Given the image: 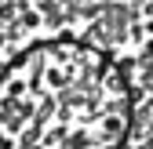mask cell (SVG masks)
Masks as SVG:
<instances>
[{
  "mask_svg": "<svg viewBox=\"0 0 153 149\" xmlns=\"http://www.w3.org/2000/svg\"><path fill=\"white\" fill-rule=\"evenodd\" d=\"M139 117L120 55L51 36L0 66V149H128Z\"/></svg>",
  "mask_w": 153,
  "mask_h": 149,
  "instance_id": "1",
  "label": "cell"
}]
</instances>
